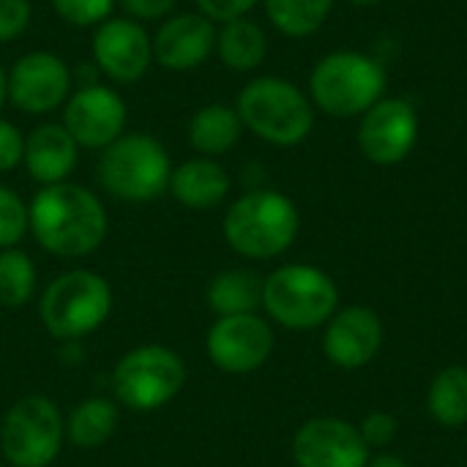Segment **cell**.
Segmentation results:
<instances>
[{"instance_id": "obj_35", "label": "cell", "mask_w": 467, "mask_h": 467, "mask_svg": "<svg viewBox=\"0 0 467 467\" xmlns=\"http://www.w3.org/2000/svg\"><path fill=\"white\" fill-rule=\"evenodd\" d=\"M5 101H8V71L0 66V109H3Z\"/></svg>"}, {"instance_id": "obj_7", "label": "cell", "mask_w": 467, "mask_h": 467, "mask_svg": "<svg viewBox=\"0 0 467 467\" xmlns=\"http://www.w3.org/2000/svg\"><path fill=\"white\" fill-rule=\"evenodd\" d=\"M112 400L134 413H153L175 402L186 386V361L167 345H137L112 367Z\"/></svg>"}, {"instance_id": "obj_16", "label": "cell", "mask_w": 467, "mask_h": 467, "mask_svg": "<svg viewBox=\"0 0 467 467\" xmlns=\"http://www.w3.org/2000/svg\"><path fill=\"white\" fill-rule=\"evenodd\" d=\"M383 348V320L372 306H345L326 323L323 353L339 369H361Z\"/></svg>"}, {"instance_id": "obj_1", "label": "cell", "mask_w": 467, "mask_h": 467, "mask_svg": "<svg viewBox=\"0 0 467 467\" xmlns=\"http://www.w3.org/2000/svg\"><path fill=\"white\" fill-rule=\"evenodd\" d=\"M30 235L60 260H82L99 252L109 235V213L101 197L74 181L41 186L27 202Z\"/></svg>"}, {"instance_id": "obj_19", "label": "cell", "mask_w": 467, "mask_h": 467, "mask_svg": "<svg viewBox=\"0 0 467 467\" xmlns=\"http://www.w3.org/2000/svg\"><path fill=\"white\" fill-rule=\"evenodd\" d=\"M230 186L233 181L216 159L194 156L172 167L167 192L189 211H213L227 200Z\"/></svg>"}, {"instance_id": "obj_8", "label": "cell", "mask_w": 467, "mask_h": 467, "mask_svg": "<svg viewBox=\"0 0 467 467\" xmlns=\"http://www.w3.org/2000/svg\"><path fill=\"white\" fill-rule=\"evenodd\" d=\"M386 71L361 52H331L309 74V96L317 109L334 118L364 115L383 99Z\"/></svg>"}, {"instance_id": "obj_6", "label": "cell", "mask_w": 467, "mask_h": 467, "mask_svg": "<svg viewBox=\"0 0 467 467\" xmlns=\"http://www.w3.org/2000/svg\"><path fill=\"white\" fill-rule=\"evenodd\" d=\"M96 175L109 197L120 202H150L170 189L172 159L156 137L126 131L101 150Z\"/></svg>"}, {"instance_id": "obj_3", "label": "cell", "mask_w": 467, "mask_h": 467, "mask_svg": "<svg viewBox=\"0 0 467 467\" xmlns=\"http://www.w3.org/2000/svg\"><path fill=\"white\" fill-rule=\"evenodd\" d=\"M115 293L107 276L88 268L57 274L38 296V320L57 342H79L96 334L112 315Z\"/></svg>"}, {"instance_id": "obj_28", "label": "cell", "mask_w": 467, "mask_h": 467, "mask_svg": "<svg viewBox=\"0 0 467 467\" xmlns=\"http://www.w3.org/2000/svg\"><path fill=\"white\" fill-rule=\"evenodd\" d=\"M52 11L74 27H99L112 16L118 0H49Z\"/></svg>"}, {"instance_id": "obj_30", "label": "cell", "mask_w": 467, "mask_h": 467, "mask_svg": "<svg viewBox=\"0 0 467 467\" xmlns=\"http://www.w3.org/2000/svg\"><path fill=\"white\" fill-rule=\"evenodd\" d=\"M358 432H361L367 449H386V446L394 443V438H397V432H400V424H397V419H394L391 413L378 410V413H369V416L361 421Z\"/></svg>"}, {"instance_id": "obj_32", "label": "cell", "mask_w": 467, "mask_h": 467, "mask_svg": "<svg viewBox=\"0 0 467 467\" xmlns=\"http://www.w3.org/2000/svg\"><path fill=\"white\" fill-rule=\"evenodd\" d=\"M194 3H197V11L208 16L213 25H224V22L246 16L263 0H194Z\"/></svg>"}, {"instance_id": "obj_11", "label": "cell", "mask_w": 467, "mask_h": 467, "mask_svg": "<svg viewBox=\"0 0 467 467\" xmlns=\"http://www.w3.org/2000/svg\"><path fill=\"white\" fill-rule=\"evenodd\" d=\"M274 345V328L257 312L216 317L205 334L208 361L227 375L257 372L268 364Z\"/></svg>"}, {"instance_id": "obj_12", "label": "cell", "mask_w": 467, "mask_h": 467, "mask_svg": "<svg viewBox=\"0 0 467 467\" xmlns=\"http://www.w3.org/2000/svg\"><path fill=\"white\" fill-rule=\"evenodd\" d=\"M63 126L79 148L104 150L126 134L129 107L112 85H79L63 104Z\"/></svg>"}, {"instance_id": "obj_5", "label": "cell", "mask_w": 467, "mask_h": 467, "mask_svg": "<svg viewBox=\"0 0 467 467\" xmlns=\"http://www.w3.org/2000/svg\"><path fill=\"white\" fill-rule=\"evenodd\" d=\"M339 309L337 282L317 265L287 263L263 279V312L282 328L312 331Z\"/></svg>"}, {"instance_id": "obj_2", "label": "cell", "mask_w": 467, "mask_h": 467, "mask_svg": "<svg viewBox=\"0 0 467 467\" xmlns=\"http://www.w3.org/2000/svg\"><path fill=\"white\" fill-rule=\"evenodd\" d=\"M301 230L296 202L274 189L241 194L224 213L222 235L227 246L246 260H274L285 254Z\"/></svg>"}, {"instance_id": "obj_4", "label": "cell", "mask_w": 467, "mask_h": 467, "mask_svg": "<svg viewBox=\"0 0 467 467\" xmlns=\"http://www.w3.org/2000/svg\"><path fill=\"white\" fill-rule=\"evenodd\" d=\"M235 109L244 129L279 148L304 142L315 126L312 99L285 77H254L241 88Z\"/></svg>"}, {"instance_id": "obj_26", "label": "cell", "mask_w": 467, "mask_h": 467, "mask_svg": "<svg viewBox=\"0 0 467 467\" xmlns=\"http://www.w3.org/2000/svg\"><path fill=\"white\" fill-rule=\"evenodd\" d=\"M263 5L279 33L290 38H304L320 30L334 8V0H263Z\"/></svg>"}, {"instance_id": "obj_23", "label": "cell", "mask_w": 467, "mask_h": 467, "mask_svg": "<svg viewBox=\"0 0 467 467\" xmlns=\"http://www.w3.org/2000/svg\"><path fill=\"white\" fill-rule=\"evenodd\" d=\"M205 301L216 317L252 315L263 309V279L244 268L216 274L205 290Z\"/></svg>"}, {"instance_id": "obj_18", "label": "cell", "mask_w": 467, "mask_h": 467, "mask_svg": "<svg viewBox=\"0 0 467 467\" xmlns=\"http://www.w3.org/2000/svg\"><path fill=\"white\" fill-rule=\"evenodd\" d=\"M77 140L66 131L63 123H41L25 134V159L22 167L38 186L63 183L71 178L79 159Z\"/></svg>"}, {"instance_id": "obj_27", "label": "cell", "mask_w": 467, "mask_h": 467, "mask_svg": "<svg viewBox=\"0 0 467 467\" xmlns=\"http://www.w3.org/2000/svg\"><path fill=\"white\" fill-rule=\"evenodd\" d=\"M30 233L27 202L11 189L0 183V249H14Z\"/></svg>"}, {"instance_id": "obj_9", "label": "cell", "mask_w": 467, "mask_h": 467, "mask_svg": "<svg viewBox=\"0 0 467 467\" xmlns=\"http://www.w3.org/2000/svg\"><path fill=\"white\" fill-rule=\"evenodd\" d=\"M66 443V416L47 394L16 400L0 419V454L8 467H49Z\"/></svg>"}, {"instance_id": "obj_34", "label": "cell", "mask_w": 467, "mask_h": 467, "mask_svg": "<svg viewBox=\"0 0 467 467\" xmlns=\"http://www.w3.org/2000/svg\"><path fill=\"white\" fill-rule=\"evenodd\" d=\"M367 467H410L402 457H397V454H380V457H375V460H369Z\"/></svg>"}, {"instance_id": "obj_14", "label": "cell", "mask_w": 467, "mask_h": 467, "mask_svg": "<svg viewBox=\"0 0 467 467\" xmlns=\"http://www.w3.org/2000/svg\"><path fill=\"white\" fill-rule=\"evenodd\" d=\"M296 467H367L369 449L356 424L337 416H317L293 438Z\"/></svg>"}, {"instance_id": "obj_21", "label": "cell", "mask_w": 467, "mask_h": 467, "mask_svg": "<svg viewBox=\"0 0 467 467\" xmlns=\"http://www.w3.org/2000/svg\"><path fill=\"white\" fill-rule=\"evenodd\" d=\"M120 424V405L109 397H88L66 416V441L79 451L104 449Z\"/></svg>"}, {"instance_id": "obj_17", "label": "cell", "mask_w": 467, "mask_h": 467, "mask_svg": "<svg viewBox=\"0 0 467 467\" xmlns=\"http://www.w3.org/2000/svg\"><path fill=\"white\" fill-rule=\"evenodd\" d=\"M216 52V25L200 11L172 14L153 36V63L164 71H194Z\"/></svg>"}, {"instance_id": "obj_33", "label": "cell", "mask_w": 467, "mask_h": 467, "mask_svg": "<svg viewBox=\"0 0 467 467\" xmlns=\"http://www.w3.org/2000/svg\"><path fill=\"white\" fill-rule=\"evenodd\" d=\"M118 5L126 11L129 19L145 25V22H164L167 16H172L178 0H118Z\"/></svg>"}, {"instance_id": "obj_29", "label": "cell", "mask_w": 467, "mask_h": 467, "mask_svg": "<svg viewBox=\"0 0 467 467\" xmlns=\"http://www.w3.org/2000/svg\"><path fill=\"white\" fill-rule=\"evenodd\" d=\"M33 22L30 0H0V44H11L27 33Z\"/></svg>"}, {"instance_id": "obj_37", "label": "cell", "mask_w": 467, "mask_h": 467, "mask_svg": "<svg viewBox=\"0 0 467 467\" xmlns=\"http://www.w3.org/2000/svg\"><path fill=\"white\" fill-rule=\"evenodd\" d=\"M0 467H8V465H0Z\"/></svg>"}, {"instance_id": "obj_22", "label": "cell", "mask_w": 467, "mask_h": 467, "mask_svg": "<svg viewBox=\"0 0 467 467\" xmlns=\"http://www.w3.org/2000/svg\"><path fill=\"white\" fill-rule=\"evenodd\" d=\"M268 52V38L263 33V27L246 16L224 22L216 30V55L219 60L238 74L254 71Z\"/></svg>"}, {"instance_id": "obj_15", "label": "cell", "mask_w": 467, "mask_h": 467, "mask_svg": "<svg viewBox=\"0 0 467 467\" xmlns=\"http://www.w3.org/2000/svg\"><path fill=\"white\" fill-rule=\"evenodd\" d=\"M419 140V115L405 99H380L361 115L358 145L372 164L391 167L410 156Z\"/></svg>"}, {"instance_id": "obj_24", "label": "cell", "mask_w": 467, "mask_h": 467, "mask_svg": "<svg viewBox=\"0 0 467 467\" xmlns=\"http://www.w3.org/2000/svg\"><path fill=\"white\" fill-rule=\"evenodd\" d=\"M427 410L443 430H462L467 424V367L441 369L427 389Z\"/></svg>"}, {"instance_id": "obj_13", "label": "cell", "mask_w": 467, "mask_h": 467, "mask_svg": "<svg viewBox=\"0 0 467 467\" xmlns=\"http://www.w3.org/2000/svg\"><path fill=\"white\" fill-rule=\"evenodd\" d=\"M90 55L101 77L118 85H131L153 66V36L142 22L109 16L93 27Z\"/></svg>"}, {"instance_id": "obj_36", "label": "cell", "mask_w": 467, "mask_h": 467, "mask_svg": "<svg viewBox=\"0 0 467 467\" xmlns=\"http://www.w3.org/2000/svg\"><path fill=\"white\" fill-rule=\"evenodd\" d=\"M348 3H353V5H375L380 0H348Z\"/></svg>"}, {"instance_id": "obj_20", "label": "cell", "mask_w": 467, "mask_h": 467, "mask_svg": "<svg viewBox=\"0 0 467 467\" xmlns=\"http://www.w3.org/2000/svg\"><path fill=\"white\" fill-rule=\"evenodd\" d=\"M244 134V123L235 107L230 104H205L200 107L186 129V140L192 145V150H197V156H208V159H219L224 153H230Z\"/></svg>"}, {"instance_id": "obj_31", "label": "cell", "mask_w": 467, "mask_h": 467, "mask_svg": "<svg viewBox=\"0 0 467 467\" xmlns=\"http://www.w3.org/2000/svg\"><path fill=\"white\" fill-rule=\"evenodd\" d=\"M25 159V134L16 123L0 118V172H14Z\"/></svg>"}, {"instance_id": "obj_10", "label": "cell", "mask_w": 467, "mask_h": 467, "mask_svg": "<svg viewBox=\"0 0 467 467\" xmlns=\"http://www.w3.org/2000/svg\"><path fill=\"white\" fill-rule=\"evenodd\" d=\"M71 90V66L49 49L25 52L8 68V101L25 115H49L63 109Z\"/></svg>"}, {"instance_id": "obj_25", "label": "cell", "mask_w": 467, "mask_h": 467, "mask_svg": "<svg viewBox=\"0 0 467 467\" xmlns=\"http://www.w3.org/2000/svg\"><path fill=\"white\" fill-rule=\"evenodd\" d=\"M38 290V271L27 252L19 246L0 249V306L22 309Z\"/></svg>"}]
</instances>
